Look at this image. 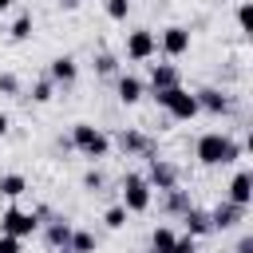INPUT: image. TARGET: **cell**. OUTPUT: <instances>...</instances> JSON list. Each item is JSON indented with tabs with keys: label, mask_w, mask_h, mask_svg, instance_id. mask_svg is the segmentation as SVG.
I'll return each mask as SVG.
<instances>
[{
	"label": "cell",
	"mask_w": 253,
	"mask_h": 253,
	"mask_svg": "<svg viewBox=\"0 0 253 253\" xmlns=\"http://www.w3.org/2000/svg\"><path fill=\"white\" fill-rule=\"evenodd\" d=\"M115 67H119V63H115V55H107V51L95 59V71H99V75H115Z\"/></svg>",
	"instance_id": "f1b7e54d"
},
{
	"label": "cell",
	"mask_w": 253,
	"mask_h": 253,
	"mask_svg": "<svg viewBox=\"0 0 253 253\" xmlns=\"http://www.w3.org/2000/svg\"><path fill=\"white\" fill-rule=\"evenodd\" d=\"M146 182H150V190H158V194H166V190H174L178 186V170L166 162V158H154L150 154V170L142 174Z\"/></svg>",
	"instance_id": "52a82bcc"
},
{
	"label": "cell",
	"mask_w": 253,
	"mask_h": 253,
	"mask_svg": "<svg viewBox=\"0 0 253 253\" xmlns=\"http://www.w3.org/2000/svg\"><path fill=\"white\" fill-rule=\"evenodd\" d=\"M194 99H198V111H210V115H229L233 111V99L217 87H202V91H194Z\"/></svg>",
	"instance_id": "9c48e42d"
},
{
	"label": "cell",
	"mask_w": 253,
	"mask_h": 253,
	"mask_svg": "<svg viewBox=\"0 0 253 253\" xmlns=\"http://www.w3.org/2000/svg\"><path fill=\"white\" fill-rule=\"evenodd\" d=\"M123 206H126V213H146L150 210V182L142 174L123 178Z\"/></svg>",
	"instance_id": "5b68a950"
},
{
	"label": "cell",
	"mask_w": 253,
	"mask_h": 253,
	"mask_svg": "<svg viewBox=\"0 0 253 253\" xmlns=\"http://www.w3.org/2000/svg\"><path fill=\"white\" fill-rule=\"evenodd\" d=\"M178 83H182V71L174 63H150V91H166Z\"/></svg>",
	"instance_id": "5bb4252c"
},
{
	"label": "cell",
	"mask_w": 253,
	"mask_h": 253,
	"mask_svg": "<svg viewBox=\"0 0 253 253\" xmlns=\"http://www.w3.org/2000/svg\"><path fill=\"white\" fill-rule=\"evenodd\" d=\"M0 253H24V241L12 233H0Z\"/></svg>",
	"instance_id": "83f0119b"
},
{
	"label": "cell",
	"mask_w": 253,
	"mask_h": 253,
	"mask_svg": "<svg viewBox=\"0 0 253 253\" xmlns=\"http://www.w3.org/2000/svg\"><path fill=\"white\" fill-rule=\"evenodd\" d=\"M103 221H107L111 229H123V225H126V206H123V202H119V206H111V210L103 213Z\"/></svg>",
	"instance_id": "cb8c5ba5"
},
{
	"label": "cell",
	"mask_w": 253,
	"mask_h": 253,
	"mask_svg": "<svg viewBox=\"0 0 253 253\" xmlns=\"http://www.w3.org/2000/svg\"><path fill=\"white\" fill-rule=\"evenodd\" d=\"M8 4H12V0H0V12H4V8H8Z\"/></svg>",
	"instance_id": "d590c367"
},
{
	"label": "cell",
	"mask_w": 253,
	"mask_h": 253,
	"mask_svg": "<svg viewBox=\"0 0 253 253\" xmlns=\"http://www.w3.org/2000/svg\"><path fill=\"white\" fill-rule=\"evenodd\" d=\"M0 91H4V95H20V79H16L12 71H0Z\"/></svg>",
	"instance_id": "4316f807"
},
{
	"label": "cell",
	"mask_w": 253,
	"mask_h": 253,
	"mask_svg": "<svg viewBox=\"0 0 253 253\" xmlns=\"http://www.w3.org/2000/svg\"><path fill=\"white\" fill-rule=\"evenodd\" d=\"M241 221H245V206L217 202V206L210 210V225H213V229H233V225H241Z\"/></svg>",
	"instance_id": "30bf717a"
},
{
	"label": "cell",
	"mask_w": 253,
	"mask_h": 253,
	"mask_svg": "<svg viewBox=\"0 0 253 253\" xmlns=\"http://www.w3.org/2000/svg\"><path fill=\"white\" fill-rule=\"evenodd\" d=\"M174 237H178V233H174L170 225H154V233H150V249H154V253H170Z\"/></svg>",
	"instance_id": "ffe728a7"
},
{
	"label": "cell",
	"mask_w": 253,
	"mask_h": 253,
	"mask_svg": "<svg viewBox=\"0 0 253 253\" xmlns=\"http://www.w3.org/2000/svg\"><path fill=\"white\" fill-rule=\"evenodd\" d=\"M75 75H79L75 55H55L51 67H47V79H51V83H75Z\"/></svg>",
	"instance_id": "9a60e30c"
},
{
	"label": "cell",
	"mask_w": 253,
	"mask_h": 253,
	"mask_svg": "<svg viewBox=\"0 0 253 253\" xmlns=\"http://www.w3.org/2000/svg\"><path fill=\"white\" fill-rule=\"evenodd\" d=\"M71 229H75V225H71L67 217H55V221H47V225H43V241H47L51 249H59V245H67V241H71Z\"/></svg>",
	"instance_id": "e0dca14e"
},
{
	"label": "cell",
	"mask_w": 253,
	"mask_h": 253,
	"mask_svg": "<svg viewBox=\"0 0 253 253\" xmlns=\"http://www.w3.org/2000/svg\"><path fill=\"white\" fill-rule=\"evenodd\" d=\"M170 253H198V237H190V233H182V237H174V245H170Z\"/></svg>",
	"instance_id": "484cf974"
},
{
	"label": "cell",
	"mask_w": 253,
	"mask_h": 253,
	"mask_svg": "<svg viewBox=\"0 0 253 253\" xmlns=\"http://www.w3.org/2000/svg\"><path fill=\"white\" fill-rule=\"evenodd\" d=\"M71 146H75L79 154H87V158H107L111 138H107L99 126H91V123H75V126H71Z\"/></svg>",
	"instance_id": "3957f363"
},
{
	"label": "cell",
	"mask_w": 253,
	"mask_h": 253,
	"mask_svg": "<svg viewBox=\"0 0 253 253\" xmlns=\"http://www.w3.org/2000/svg\"><path fill=\"white\" fill-rule=\"evenodd\" d=\"M59 4H63V8H79L83 0H59Z\"/></svg>",
	"instance_id": "836d02e7"
},
{
	"label": "cell",
	"mask_w": 253,
	"mask_h": 253,
	"mask_svg": "<svg viewBox=\"0 0 253 253\" xmlns=\"http://www.w3.org/2000/svg\"><path fill=\"white\" fill-rule=\"evenodd\" d=\"M194 158H198L202 166H229V162L241 158V142L229 138V134H221V130H206V134L194 142Z\"/></svg>",
	"instance_id": "6da1fadb"
},
{
	"label": "cell",
	"mask_w": 253,
	"mask_h": 253,
	"mask_svg": "<svg viewBox=\"0 0 253 253\" xmlns=\"http://www.w3.org/2000/svg\"><path fill=\"white\" fill-rule=\"evenodd\" d=\"M4 134H8V115L0 111V138H4Z\"/></svg>",
	"instance_id": "d6a6232c"
},
{
	"label": "cell",
	"mask_w": 253,
	"mask_h": 253,
	"mask_svg": "<svg viewBox=\"0 0 253 253\" xmlns=\"http://www.w3.org/2000/svg\"><path fill=\"white\" fill-rule=\"evenodd\" d=\"M233 253H253V237H249V233H245V237H241V241H237V249H233Z\"/></svg>",
	"instance_id": "1f68e13d"
},
{
	"label": "cell",
	"mask_w": 253,
	"mask_h": 253,
	"mask_svg": "<svg viewBox=\"0 0 253 253\" xmlns=\"http://www.w3.org/2000/svg\"><path fill=\"white\" fill-rule=\"evenodd\" d=\"M115 142H119V150H123V154H146V158L154 154V142H150L142 130H119V134H115Z\"/></svg>",
	"instance_id": "7c38bea8"
},
{
	"label": "cell",
	"mask_w": 253,
	"mask_h": 253,
	"mask_svg": "<svg viewBox=\"0 0 253 253\" xmlns=\"http://www.w3.org/2000/svg\"><path fill=\"white\" fill-rule=\"evenodd\" d=\"M186 206H190L186 190H178V186H174V190H166V210H170V213H182Z\"/></svg>",
	"instance_id": "603a6c76"
},
{
	"label": "cell",
	"mask_w": 253,
	"mask_h": 253,
	"mask_svg": "<svg viewBox=\"0 0 253 253\" xmlns=\"http://www.w3.org/2000/svg\"><path fill=\"white\" fill-rule=\"evenodd\" d=\"M158 47H162L170 59L186 55V51H190V28H182V24H170V28L158 36Z\"/></svg>",
	"instance_id": "ba28073f"
},
{
	"label": "cell",
	"mask_w": 253,
	"mask_h": 253,
	"mask_svg": "<svg viewBox=\"0 0 253 253\" xmlns=\"http://www.w3.org/2000/svg\"><path fill=\"white\" fill-rule=\"evenodd\" d=\"M24 190H28V178H24V174H0V194H4L8 202H16Z\"/></svg>",
	"instance_id": "ac0fdd59"
},
{
	"label": "cell",
	"mask_w": 253,
	"mask_h": 253,
	"mask_svg": "<svg viewBox=\"0 0 253 253\" xmlns=\"http://www.w3.org/2000/svg\"><path fill=\"white\" fill-rule=\"evenodd\" d=\"M51 95H55V83L51 79H36L32 83V99L36 103H51Z\"/></svg>",
	"instance_id": "7402d4cb"
},
{
	"label": "cell",
	"mask_w": 253,
	"mask_h": 253,
	"mask_svg": "<svg viewBox=\"0 0 253 253\" xmlns=\"http://www.w3.org/2000/svg\"><path fill=\"white\" fill-rule=\"evenodd\" d=\"M225 202L249 210V202H253V174H249V170H237V174H233V182H229V190H225Z\"/></svg>",
	"instance_id": "8fae6325"
},
{
	"label": "cell",
	"mask_w": 253,
	"mask_h": 253,
	"mask_svg": "<svg viewBox=\"0 0 253 253\" xmlns=\"http://www.w3.org/2000/svg\"><path fill=\"white\" fill-rule=\"evenodd\" d=\"M154 95V103L170 115V119H178V123H190L194 115H198V99H194V91H186L182 83L178 87H166V91H150Z\"/></svg>",
	"instance_id": "7a4b0ae2"
},
{
	"label": "cell",
	"mask_w": 253,
	"mask_h": 253,
	"mask_svg": "<svg viewBox=\"0 0 253 253\" xmlns=\"http://www.w3.org/2000/svg\"><path fill=\"white\" fill-rule=\"evenodd\" d=\"M83 186H87L91 194H99V190H103V174H99V170H87V174H83Z\"/></svg>",
	"instance_id": "4dcf8cb0"
},
{
	"label": "cell",
	"mask_w": 253,
	"mask_h": 253,
	"mask_svg": "<svg viewBox=\"0 0 253 253\" xmlns=\"http://www.w3.org/2000/svg\"><path fill=\"white\" fill-rule=\"evenodd\" d=\"M40 229V213H28V210H20V206H8L4 213H0V233H12V237H32Z\"/></svg>",
	"instance_id": "277c9868"
},
{
	"label": "cell",
	"mask_w": 253,
	"mask_h": 253,
	"mask_svg": "<svg viewBox=\"0 0 253 253\" xmlns=\"http://www.w3.org/2000/svg\"><path fill=\"white\" fill-rule=\"evenodd\" d=\"M115 91H119V103H126V107H134L142 95H146V83L138 79V75H119V83H115Z\"/></svg>",
	"instance_id": "2e32d148"
},
{
	"label": "cell",
	"mask_w": 253,
	"mask_h": 253,
	"mask_svg": "<svg viewBox=\"0 0 253 253\" xmlns=\"http://www.w3.org/2000/svg\"><path fill=\"white\" fill-rule=\"evenodd\" d=\"M67 249H71V253H95V233H87V229H71Z\"/></svg>",
	"instance_id": "44dd1931"
},
{
	"label": "cell",
	"mask_w": 253,
	"mask_h": 253,
	"mask_svg": "<svg viewBox=\"0 0 253 253\" xmlns=\"http://www.w3.org/2000/svg\"><path fill=\"white\" fill-rule=\"evenodd\" d=\"M249 20H253V8H249V0H241V4H237V24H241V32H249Z\"/></svg>",
	"instance_id": "f546056e"
},
{
	"label": "cell",
	"mask_w": 253,
	"mask_h": 253,
	"mask_svg": "<svg viewBox=\"0 0 253 253\" xmlns=\"http://www.w3.org/2000/svg\"><path fill=\"white\" fill-rule=\"evenodd\" d=\"M154 51H158V36H154L150 28H134V32H126V59L146 63Z\"/></svg>",
	"instance_id": "8992f818"
},
{
	"label": "cell",
	"mask_w": 253,
	"mask_h": 253,
	"mask_svg": "<svg viewBox=\"0 0 253 253\" xmlns=\"http://www.w3.org/2000/svg\"><path fill=\"white\" fill-rule=\"evenodd\" d=\"M103 8H107L111 20H126V16H130V0H107Z\"/></svg>",
	"instance_id": "d4e9b609"
},
{
	"label": "cell",
	"mask_w": 253,
	"mask_h": 253,
	"mask_svg": "<svg viewBox=\"0 0 253 253\" xmlns=\"http://www.w3.org/2000/svg\"><path fill=\"white\" fill-rule=\"evenodd\" d=\"M182 225H186L190 237H206V233H213V225H210V210H198V206H186V210H182Z\"/></svg>",
	"instance_id": "4fadbf2b"
},
{
	"label": "cell",
	"mask_w": 253,
	"mask_h": 253,
	"mask_svg": "<svg viewBox=\"0 0 253 253\" xmlns=\"http://www.w3.org/2000/svg\"><path fill=\"white\" fill-rule=\"evenodd\" d=\"M32 32H36V20H32V12H20V16L12 20V28H8V36H12L16 43H24Z\"/></svg>",
	"instance_id": "d6986e66"
},
{
	"label": "cell",
	"mask_w": 253,
	"mask_h": 253,
	"mask_svg": "<svg viewBox=\"0 0 253 253\" xmlns=\"http://www.w3.org/2000/svg\"><path fill=\"white\" fill-rule=\"evenodd\" d=\"M51 253H71V249H67V245H59V249H51Z\"/></svg>",
	"instance_id": "e575fe53"
}]
</instances>
